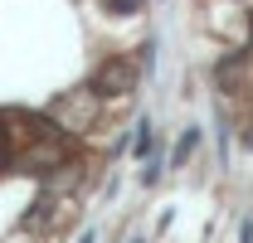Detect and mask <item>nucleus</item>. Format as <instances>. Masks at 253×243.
<instances>
[{
    "label": "nucleus",
    "mask_w": 253,
    "mask_h": 243,
    "mask_svg": "<svg viewBox=\"0 0 253 243\" xmlns=\"http://www.w3.org/2000/svg\"><path fill=\"white\" fill-rule=\"evenodd\" d=\"M83 243H97V234H93V229H88V234H83Z\"/></svg>",
    "instance_id": "423d86ee"
},
{
    "label": "nucleus",
    "mask_w": 253,
    "mask_h": 243,
    "mask_svg": "<svg viewBox=\"0 0 253 243\" xmlns=\"http://www.w3.org/2000/svg\"><path fill=\"white\" fill-rule=\"evenodd\" d=\"M126 243H141V239H126Z\"/></svg>",
    "instance_id": "0eeeda50"
},
{
    "label": "nucleus",
    "mask_w": 253,
    "mask_h": 243,
    "mask_svg": "<svg viewBox=\"0 0 253 243\" xmlns=\"http://www.w3.org/2000/svg\"><path fill=\"white\" fill-rule=\"evenodd\" d=\"M239 243H253V219H244V224H239Z\"/></svg>",
    "instance_id": "20e7f679"
},
{
    "label": "nucleus",
    "mask_w": 253,
    "mask_h": 243,
    "mask_svg": "<svg viewBox=\"0 0 253 243\" xmlns=\"http://www.w3.org/2000/svg\"><path fill=\"white\" fill-rule=\"evenodd\" d=\"M10 165V141H5V131H0V170Z\"/></svg>",
    "instance_id": "39448f33"
},
{
    "label": "nucleus",
    "mask_w": 253,
    "mask_h": 243,
    "mask_svg": "<svg viewBox=\"0 0 253 243\" xmlns=\"http://www.w3.org/2000/svg\"><path fill=\"white\" fill-rule=\"evenodd\" d=\"M190 146H195V131H185V141L175 146V161H185V156H190Z\"/></svg>",
    "instance_id": "7ed1b4c3"
},
{
    "label": "nucleus",
    "mask_w": 253,
    "mask_h": 243,
    "mask_svg": "<svg viewBox=\"0 0 253 243\" xmlns=\"http://www.w3.org/2000/svg\"><path fill=\"white\" fill-rule=\"evenodd\" d=\"M131 151L141 156V161H146V156H151V122H146V117L136 122V146H131Z\"/></svg>",
    "instance_id": "f03ea898"
},
{
    "label": "nucleus",
    "mask_w": 253,
    "mask_h": 243,
    "mask_svg": "<svg viewBox=\"0 0 253 243\" xmlns=\"http://www.w3.org/2000/svg\"><path fill=\"white\" fill-rule=\"evenodd\" d=\"M93 88H97V97H122V92H131L136 88V63L131 59H107L93 73Z\"/></svg>",
    "instance_id": "f257e3e1"
}]
</instances>
